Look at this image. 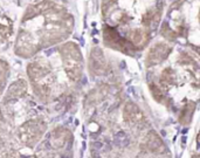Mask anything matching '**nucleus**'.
<instances>
[]
</instances>
